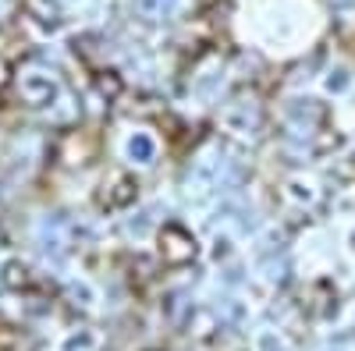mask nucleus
Returning <instances> with one entry per match:
<instances>
[{"label": "nucleus", "instance_id": "nucleus-1", "mask_svg": "<svg viewBox=\"0 0 355 351\" xmlns=\"http://www.w3.org/2000/svg\"><path fill=\"white\" fill-rule=\"evenodd\" d=\"M157 242H160V259L167 262V267H185V262L196 259V238L178 224H167Z\"/></svg>", "mask_w": 355, "mask_h": 351}, {"label": "nucleus", "instance_id": "nucleus-2", "mask_svg": "<svg viewBox=\"0 0 355 351\" xmlns=\"http://www.w3.org/2000/svg\"><path fill=\"white\" fill-rule=\"evenodd\" d=\"M100 93H103L107 100H114L117 93H121V78H117L114 71H103V78H100Z\"/></svg>", "mask_w": 355, "mask_h": 351}, {"label": "nucleus", "instance_id": "nucleus-3", "mask_svg": "<svg viewBox=\"0 0 355 351\" xmlns=\"http://www.w3.org/2000/svg\"><path fill=\"white\" fill-rule=\"evenodd\" d=\"M4 273H8V277H4V284H8V287H18V284H28V270L21 267V262H11V267H8Z\"/></svg>", "mask_w": 355, "mask_h": 351}]
</instances>
